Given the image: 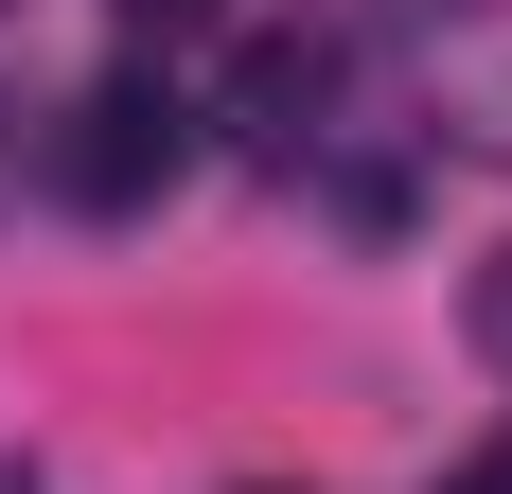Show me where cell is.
Segmentation results:
<instances>
[{"label": "cell", "mask_w": 512, "mask_h": 494, "mask_svg": "<svg viewBox=\"0 0 512 494\" xmlns=\"http://www.w3.org/2000/svg\"><path fill=\"white\" fill-rule=\"evenodd\" d=\"M424 106H442L460 142H495V159H512V0H460V18L424 36Z\"/></svg>", "instance_id": "2"}, {"label": "cell", "mask_w": 512, "mask_h": 494, "mask_svg": "<svg viewBox=\"0 0 512 494\" xmlns=\"http://www.w3.org/2000/svg\"><path fill=\"white\" fill-rule=\"evenodd\" d=\"M177 159H195V106L159 89V71H89V89L36 124V177H53L71 212H159Z\"/></svg>", "instance_id": "1"}, {"label": "cell", "mask_w": 512, "mask_h": 494, "mask_svg": "<svg viewBox=\"0 0 512 494\" xmlns=\"http://www.w3.org/2000/svg\"><path fill=\"white\" fill-rule=\"evenodd\" d=\"M124 18H212V0H124Z\"/></svg>", "instance_id": "5"}, {"label": "cell", "mask_w": 512, "mask_h": 494, "mask_svg": "<svg viewBox=\"0 0 512 494\" xmlns=\"http://www.w3.org/2000/svg\"><path fill=\"white\" fill-rule=\"evenodd\" d=\"M318 106H336V53H318V36H265L248 71H230V124H248V159H301V142H318Z\"/></svg>", "instance_id": "3"}, {"label": "cell", "mask_w": 512, "mask_h": 494, "mask_svg": "<svg viewBox=\"0 0 512 494\" xmlns=\"http://www.w3.org/2000/svg\"><path fill=\"white\" fill-rule=\"evenodd\" d=\"M18 177H36V124L0 106V230H18Z\"/></svg>", "instance_id": "4"}]
</instances>
